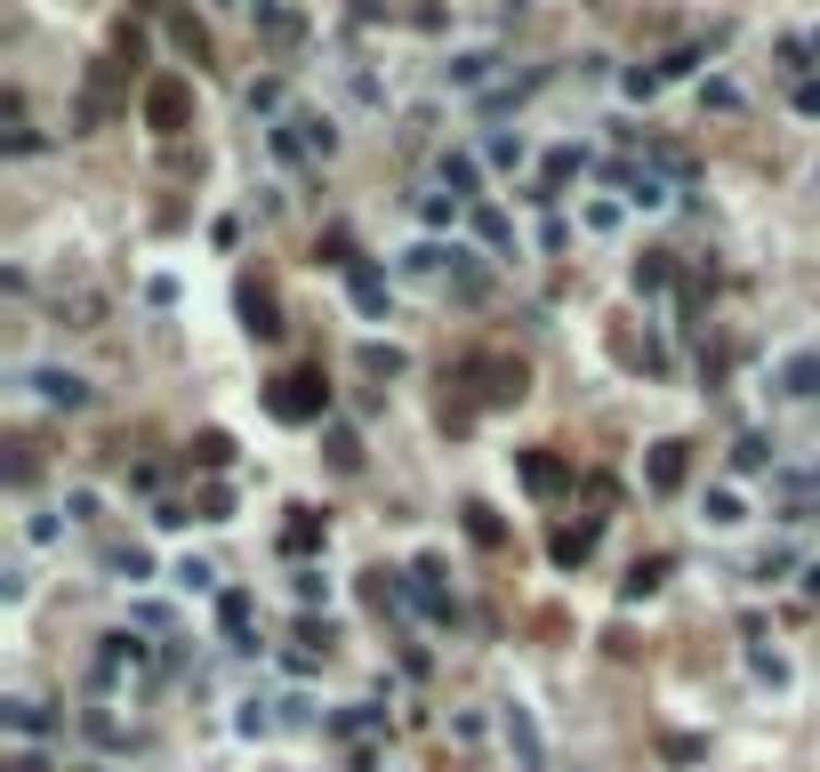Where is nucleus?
<instances>
[{
	"label": "nucleus",
	"instance_id": "27",
	"mask_svg": "<svg viewBox=\"0 0 820 772\" xmlns=\"http://www.w3.org/2000/svg\"><path fill=\"white\" fill-rule=\"evenodd\" d=\"M170 33H177V49H194V57H210V33H201V25H194V16H177V25H170Z\"/></svg>",
	"mask_w": 820,
	"mask_h": 772
},
{
	"label": "nucleus",
	"instance_id": "19",
	"mask_svg": "<svg viewBox=\"0 0 820 772\" xmlns=\"http://www.w3.org/2000/svg\"><path fill=\"white\" fill-rule=\"evenodd\" d=\"M443 186H450V201L475 194V161H467V153H443Z\"/></svg>",
	"mask_w": 820,
	"mask_h": 772
},
{
	"label": "nucleus",
	"instance_id": "17",
	"mask_svg": "<svg viewBox=\"0 0 820 772\" xmlns=\"http://www.w3.org/2000/svg\"><path fill=\"white\" fill-rule=\"evenodd\" d=\"M660 580H668V556L635 563V572H628V603H644V596H651V587H660Z\"/></svg>",
	"mask_w": 820,
	"mask_h": 772
},
{
	"label": "nucleus",
	"instance_id": "9",
	"mask_svg": "<svg viewBox=\"0 0 820 772\" xmlns=\"http://www.w3.org/2000/svg\"><path fill=\"white\" fill-rule=\"evenodd\" d=\"M346 290H355L362 314H386V274L378 266H362V258H355V266H346Z\"/></svg>",
	"mask_w": 820,
	"mask_h": 772
},
{
	"label": "nucleus",
	"instance_id": "32",
	"mask_svg": "<svg viewBox=\"0 0 820 772\" xmlns=\"http://www.w3.org/2000/svg\"><path fill=\"white\" fill-rule=\"evenodd\" d=\"M9 772H49V757H33V748H25V757H9Z\"/></svg>",
	"mask_w": 820,
	"mask_h": 772
},
{
	"label": "nucleus",
	"instance_id": "13",
	"mask_svg": "<svg viewBox=\"0 0 820 772\" xmlns=\"http://www.w3.org/2000/svg\"><path fill=\"white\" fill-rule=\"evenodd\" d=\"M596 556V523H563L556 532V563H587Z\"/></svg>",
	"mask_w": 820,
	"mask_h": 772
},
{
	"label": "nucleus",
	"instance_id": "1",
	"mask_svg": "<svg viewBox=\"0 0 820 772\" xmlns=\"http://www.w3.org/2000/svg\"><path fill=\"white\" fill-rule=\"evenodd\" d=\"M265 411L290 419V426H306V419L331 411V386H322V371H282L274 386H265Z\"/></svg>",
	"mask_w": 820,
	"mask_h": 772
},
{
	"label": "nucleus",
	"instance_id": "23",
	"mask_svg": "<svg viewBox=\"0 0 820 772\" xmlns=\"http://www.w3.org/2000/svg\"><path fill=\"white\" fill-rule=\"evenodd\" d=\"M362 371H371V378H395L402 371V347H362Z\"/></svg>",
	"mask_w": 820,
	"mask_h": 772
},
{
	"label": "nucleus",
	"instance_id": "31",
	"mask_svg": "<svg viewBox=\"0 0 820 772\" xmlns=\"http://www.w3.org/2000/svg\"><path fill=\"white\" fill-rule=\"evenodd\" d=\"M796 113H812V121H820V80H796Z\"/></svg>",
	"mask_w": 820,
	"mask_h": 772
},
{
	"label": "nucleus",
	"instance_id": "2",
	"mask_svg": "<svg viewBox=\"0 0 820 772\" xmlns=\"http://www.w3.org/2000/svg\"><path fill=\"white\" fill-rule=\"evenodd\" d=\"M467 378H483V386H475L483 402H523V362H507V354H483V362H467Z\"/></svg>",
	"mask_w": 820,
	"mask_h": 772
},
{
	"label": "nucleus",
	"instance_id": "26",
	"mask_svg": "<svg viewBox=\"0 0 820 772\" xmlns=\"http://www.w3.org/2000/svg\"><path fill=\"white\" fill-rule=\"evenodd\" d=\"M65 314H73V331H97V314H105V298H89V290H80V298H73Z\"/></svg>",
	"mask_w": 820,
	"mask_h": 772
},
{
	"label": "nucleus",
	"instance_id": "3",
	"mask_svg": "<svg viewBox=\"0 0 820 772\" xmlns=\"http://www.w3.org/2000/svg\"><path fill=\"white\" fill-rule=\"evenodd\" d=\"M410 603H419L426 620H450V596H443V563L426 556V563H410Z\"/></svg>",
	"mask_w": 820,
	"mask_h": 772
},
{
	"label": "nucleus",
	"instance_id": "14",
	"mask_svg": "<svg viewBox=\"0 0 820 772\" xmlns=\"http://www.w3.org/2000/svg\"><path fill=\"white\" fill-rule=\"evenodd\" d=\"M282 547H290V556H314V547H322V515H314V507H298V515H290Z\"/></svg>",
	"mask_w": 820,
	"mask_h": 772
},
{
	"label": "nucleus",
	"instance_id": "24",
	"mask_svg": "<svg viewBox=\"0 0 820 772\" xmlns=\"http://www.w3.org/2000/svg\"><path fill=\"white\" fill-rule=\"evenodd\" d=\"M218 620H225V636H250V596H225Z\"/></svg>",
	"mask_w": 820,
	"mask_h": 772
},
{
	"label": "nucleus",
	"instance_id": "18",
	"mask_svg": "<svg viewBox=\"0 0 820 772\" xmlns=\"http://www.w3.org/2000/svg\"><path fill=\"white\" fill-rule=\"evenodd\" d=\"M490 65H499V57H490V49H475V57H459V65H450V80H459V89H483V80H490Z\"/></svg>",
	"mask_w": 820,
	"mask_h": 772
},
{
	"label": "nucleus",
	"instance_id": "16",
	"mask_svg": "<svg viewBox=\"0 0 820 772\" xmlns=\"http://www.w3.org/2000/svg\"><path fill=\"white\" fill-rule=\"evenodd\" d=\"M241 314H250V331H258V338H274V331H282V322H274V298H265V290H241Z\"/></svg>",
	"mask_w": 820,
	"mask_h": 772
},
{
	"label": "nucleus",
	"instance_id": "15",
	"mask_svg": "<svg viewBox=\"0 0 820 772\" xmlns=\"http://www.w3.org/2000/svg\"><path fill=\"white\" fill-rule=\"evenodd\" d=\"M9 724L25 740H40V733H49V708H40V700H9Z\"/></svg>",
	"mask_w": 820,
	"mask_h": 772
},
{
	"label": "nucleus",
	"instance_id": "10",
	"mask_svg": "<svg viewBox=\"0 0 820 772\" xmlns=\"http://www.w3.org/2000/svg\"><path fill=\"white\" fill-rule=\"evenodd\" d=\"M258 33L274 40V49H290V40H298L306 25H298V9H282V0H258Z\"/></svg>",
	"mask_w": 820,
	"mask_h": 772
},
{
	"label": "nucleus",
	"instance_id": "28",
	"mask_svg": "<svg viewBox=\"0 0 820 772\" xmlns=\"http://www.w3.org/2000/svg\"><path fill=\"white\" fill-rule=\"evenodd\" d=\"M765 459H772V443H765V435H748L741 451H732V466H748V475H756V466H765Z\"/></svg>",
	"mask_w": 820,
	"mask_h": 772
},
{
	"label": "nucleus",
	"instance_id": "11",
	"mask_svg": "<svg viewBox=\"0 0 820 772\" xmlns=\"http://www.w3.org/2000/svg\"><path fill=\"white\" fill-rule=\"evenodd\" d=\"M523 483H531V491H563L571 466H563L556 451H523Z\"/></svg>",
	"mask_w": 820,
	"mask_h": 772
},
{
	"label": "nucleus",
	"instance_id": "29",
	"mask_svg": "<svg viewBox=\"0 0 820 772\" xmlns=\"http://www.w3.org/2000/svg\"><path fill=\"white\" fill-rule=\"evenodd\" d=\"M467 532H475L483 547H499V523H490V507H467Z\"/></svg>",
	"mask_w": 820,
	"mask_h": 772
},
{
	"label": "nucleus",
	"instance_id": "25",
	"mask_svg": "<svg viewBox=\"0 0 820 772\" xmlns=\"http://www.w3.org/2000/svg\"><path fill=\"white\" fill-rule=\"evenodd\" d=\"M194 459L201 466H225V459H234V443H225V435H194Z\"/></svg>",
	"mask_w": 820,
	"mask_h": 772
},
{
	"label": "nucleus",
	"instance_id": "22",
	"mask_svg": "<svg viewBox=\"0 0 820 772\" xmlns=\"http://www.w3.org/2000/svg\"><path fill=\"white\" fill-rule=\"evenodd\" d=\"M668 274H675V266H668V250H651L644 266H635V290H668Z\"/></svg>",
	"mask_w": 820,
	"mask_h": 772
},
{
	"label": "nucleus",
	"instance_id": "6",
	"mask_svg": "<svg viewBox=\"0 0 820 772\" xmlns=\"http://www.w3.org/2000/svg\"><path fill=\"white\" fill-rule=\"evenodd\" d=\"M146 121L153 129H186V80H153L146 89Z\"/></svg>",
	"mask_w": 820,
	"mask_h": 772
},
{
	"label": "nucleus",
	"instance_id": "4",
	"mask_svg": "<svg viewBox=\"0 0 820 772\" xmlns=\"http://www.w3.org/2000/svg\"><path fill=\"white\" fill-rule=\"evenodd\" d=\"M684 475H692V451H684V443H651V459H644V483H651V491H675Z\"/></svg>",
	"mask_w": 820,
	"mask_h": 772
},
{
	"label": "nucleus",
	"instance_id": "20",
	"mask_svg": "<svg viewBox=\"0 0 820 772\" xmlns=\"http://www.w3.org/2000/svg\"><path fill=\"white\" fill-rule=\"evenodd\" d=\"M331 466H346V475L362 466V443H355V426H331Z\"/></svg>",
	"mask_w": 820,
	"mask_h": 772
},
{
	"label": "nucleus",
	"instance_id": "12",
	"mask_svg": "<svg viewBox=\"0 0 820 772\" xmlns=\"http://www.w3.org/2000/svg\"><path fill=\"white\" fill-rule=\"evenodd\" d=\"M459 258H467V250H443V241H419V250H410V258H402V266H410V274H419V282H435L443 266H459Z\"/></svg>",
	"mask_w": 820,
	"mask_h": 772
},
{
	"label": "nucleus",
	"instance_id": "8",
	"mask_svg": "<svg viewBox=\"0 0 820 772\" xmlns=\"http://www.w3.org/2000/svg\"><path fill=\"white\" fill-rule=\"evenodd\" d=\"M25 386H33V395H40V402H65V411H80V402H89V386H80L73 371H33Z\"/></svg>",
	"mask_w": 820,
	"mask_h": 772
},
{
	"label": "nucleus",
	"instance_id": "21",
	"mask_svg": "<svg viewBox=\"0 0 820 772\" xmlns=\"http://www.w3.org/2000/svg\"><path fill=\"white\" fill-rule=\"evenodd\" d=\"M628 201H635V210H660V201H668V186H660V177H628Z\"/></svg>",
	"mask_w": 820,
	"mask_h": 772
},
{
	"label": "nucleus",
	"instance_id": "5",
	"mask_svg": "<svg viewBox=\"0 0 820 772\" xmlns=\"http://www.w3.org/2000/svg\"><path fill=\"white\" fill-rule=\"evenodd\" d=\"M146 668V644L137 636H105V652H97V684H121V676H137Z\"/></svg>",
	"mask_w": 820,
	"mask_h": 772
},
{
	"label": "nucleus",
	"instance_id": "30",
	"mask_svg": "<svg viewBox=\"0 0 820 772\" xmlns=\"http://www.w3.org/2000/svg\"><path fill=\"white\" fill-rule=\"evenodd\" d=\"M708 523H741V499H732V491H708Z\"/></svg>",
	"mask_w": 820,
	"mask_h": 772
},
{
	"label": "nucleus",
	"instance_id": "7",
	"mask_svg": "<svg viewBox=\"0 0 820 772\" xmlns=\"http://www.w3.org/2000/svg\"><path fill=\"white\" fill-rule=\"evenodd\" d=\"M781 395L788 402H820V354H788L781 362Z\"/></svg>",
	"mask_w": 820,
	"mask_h": 772
}]
</instances>
